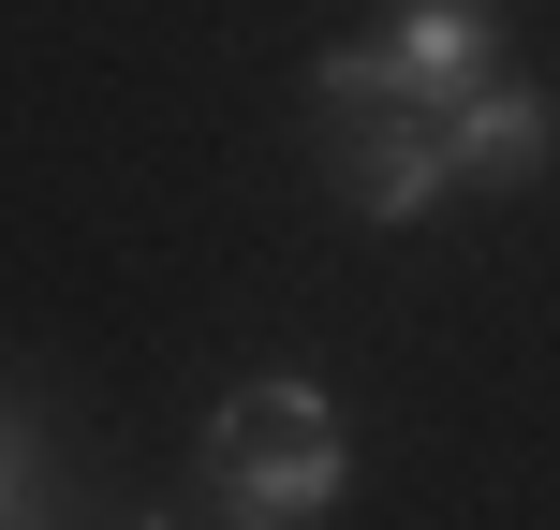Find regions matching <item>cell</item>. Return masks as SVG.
Wrapping results in <instances>:
<instances>
[{
    "mask_svg": "<svg viewBox=\"0 0 560 530\" xmlns=\"http://www.w3.org/2000/svg\"><path fill=\"white\" fill-rule=\"evenodd\" d=\"M192 472H207V502H222V516H252V530L325 516V502H339V427H325V384H295V368L236 384L222 413H207Z\"/></svg>",
    "mask_w": 560,
    "mask_h": 530,
    "instance_id": "cell-1",
    "label": "cell"
},
{
    "mask_svg": "<svg viewBox=\"0 0 560 530\" xmlns=\"http://www.w3.org/2000/svg\"><path fill=\"white\" fill-rule=\"evenodd\" d=\"M325 177H339V207H354V222H428V207L457 192V163H443V118H428V104L325 118Z\"/></svg>",
    "mask_w": 560,
    "mask_h": 530,
    "instance_id": "cell-2",
    "label": "cell"
},
{
    "mask_svg": "<svg viewBox=\"0 0 560 530\" xmlns=\"http://www.w3.org/2000/svg\"><path fill=\"white\" fill-rule=\"evenodd\" d=\"M428 118H443L457 192H532V177L560 163V104H546V89H516V74H472L457 104H428Z\"/></svg>",
    "mask_w": 560,
    "mask_h": 530,
    "instance_id": "cell-3",
    "label": "cell"
},
{
    "mask_svg": "<svg viewBox=\"0 0 560 530\" xmlns=\"http://www.w3.org/2000/svg\"><path fill=\"white\" fill-rule=\"evenodd\" d=\"M398 59H413V104H457L472 74H502V15L487 0H398Z\"/></svg>",
    "mask_w": 560,
    "mask_h": 530,
    "instance_id": "cell-4",
    "label": "cell"
},
{
    "mask_svg": "<svg viewBox=\"0 0 560 530\" xmlns=\"http://www.w3.org/2000/svg\"><path fill=\"white\" fill-rule=\"evenodd\" d=\"M384 104H413L398 30H369V45H325V59H310V118H384Z\"/></svg>",
    "mask_w": 560,
    "mask_h": 530,
    "instance_id": "cell-5",
    "label": "cell"
}]
</instances>
